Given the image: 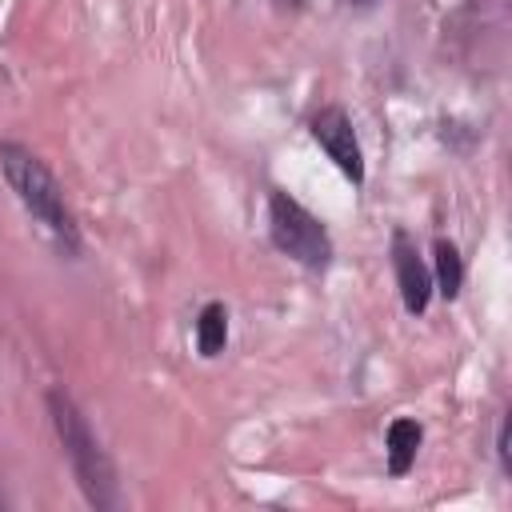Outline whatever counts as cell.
Here are the masks:
<instances>
[{
  "mask_svg": "<svg viewBox=\"0 0 512 512\" xmlns=\"http://www.w3.org/2000/svg\"><path fill=\"white\" fill-rule=\"evenodd\" d=\"M48 416H52V428H56V436L64 444V456H68V464L76 472V484H80L84 500L92 508H100V512L116 508V500H120L116 468H112L108 452L100 448L96 432L88 428L84 412L76 408V400L64 388H52L48 392Z\"/></svg>",
  "mask_w": 512,
  "mask_h": 512,
  "instance_id": "1",
  "label": "cell"
},
{
  "mask_svg": "<svg viewBox=\"0 0 512 512\" xmlns=\"http://www.w3.org/2000/svg\"><path fill=\"white\" fill-rule=\"evenodd\" d=\"M0 168H4V180L12 184L16 200L68 248L76 252L80 248V232H76V216L64 200V188L60 180L48 172V164L28 152L24 144H0Z\"/></svg>",
  "mask_w": 512,
  "mask_h": 512,
  "instance_id": "2",
  "label": "cell"
},
{
  "mask_svg": "<svg viewBox=\"0 0 512 512\" xmlns=\"http://www.w3.org/2000/svg\"><path fill=\"white\" fill-rule=\"evenodd\" d=\"M268 236L284 256H292L296 264H304L312 272L328 268V260H332L328 228L304 204H296L288 192L268 196Z\"/></svg>",
  "mask_w": 512,
  "mask_h": 512,
  "instance_id": "3",
  "label": "cell"
},
{
  "mask_svg": "<svg viewBox=\"0 0 512 512\" xmlns=\"http://www.w3.org/2000/svg\"><path fill=\"white\" fill-rule=\"evenodd\" d=\"M312 140L328 152V160L352 180V184H364V152H360V140H356V128L348 120L344 108H320L312 116Z\"/></svg>",
  "mask_w": 512,
  "mask_h": 512,
  "instance_id": "4",
  "label": "cell"
},
{
  "mask_svg": "<svg viewBox=\"0 0 512 512\" xmlns=\"http://www.w3.org/2000/svg\"><path fill=\"white\" fill-rule=\"evenodd\" d=\"M392 268H396V284L404 296V308L412 316H420L432 300V272L424 268L416 244L408 240V232H392Z\"/></svg>",
  "mask_w": 512,
  "mask_h": 512,
  "instance_id": "5",
  "label": "cell"
},
{
  "mask_svg": "<svg viewBox=\"0 0 512 512\" xmlns=\"http://www.w3.org/2000/svg\"><path fill=\"white\" fill-rule=\"evenodd\" d=\"M420 440H424V428L416 420H392L388 424V472L392 476H404L412 464H416V452H420Z\"/></svg>",
  "mask_w": 512,
  "mask_h": 512,
  "instance_id": "6",
  "label": "cell"
},
{
  "mask_svg": "<svg viewBox=\"0 0 512 512\" xmlns=\"http://www.w3.org/2000/svg\"><path fill=\"white\" fill-rule=\"evenodd\" d=\"M224 344H228V308L212 300L196 316V348H200V356L212 360V356L224 352Z\"/></svg>",
  "mask_w": 512,
  "mask_h": 512,
  "instance_id": "7",
  "label": "cell"
},
{
  "mask_svg": "<svg viewBox=\"0 0 512 512\" xmlns=\"http://www.w3.org/2000/svg\"><path fill=\"white\" fill-rule=\"evenodd\" d=\"M460 284H464V260H460L456 244L452 240H436V292L444 300H452L460 292Z\"/></svg>",
  "mask_w": 512,
  "mask_h": 512,
  "instance_id": "8",
  "label": "cell"
},
{
  "mask_svg": "<svg viewBox=\"0 0 512 512\" xmlns=\"http://www.w3.org/2000/svg\"><path fill=\"white\" fill-rule=\"evenodd\" d=\"M496 456H500V468L512 472V452H508V416L500 420V432H496Z\"/></svg>",
  "mask_w": 512,
  "mask_h": 512,
  "instance_id": "9",
  "label": "cell"
},
{
  "mask_svg": "<svg viewBox=\"0 0 512 512\" xmlns=\"http://www.w3.org/2000/svg\"><path fill=\"white\" fill-rule=\"evenodd\" d=\"M0 508H4V496H0Z\"/></svg>",
  "mask_w": 512,
  "mask_h": 512,
  "instance_id": "10",
  "label": "cell"
}]
</instances>
